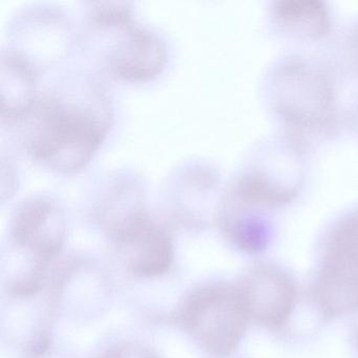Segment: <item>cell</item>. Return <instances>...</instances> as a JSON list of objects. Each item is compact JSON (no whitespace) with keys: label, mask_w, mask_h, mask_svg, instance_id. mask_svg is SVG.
I'll list each match as a JSON object with an SVG mask.
<instances>
[{"label":"cell","mask_w":358,"mask_h":358,"mask_svg":"<svg viewBox=\"0 0 358 358\" xmlns=\"http://www.w3.org/2000/svg\"><path fill=\"white\" fill-rule=\"evenodd\" d=\"M262 93L280 133L307 150L313 140H327L338 131V83L327 60L301 53L282 56L268 69Z\"/></svg>","instance_id":"cell-1"},{"label":"cell","mask_w":358,"mask_h":358,"mask_svg":"<svg viewBox=\"0 0 358 358\" xmlns=\"http://www.w3.org/2000/svg\"><path fill=\"white\" fill-rule=\"evenodd\" d=\"M20 119L24 142L33 158L56 171H74L85 166L108 131V116L91 104L36 99Z\"/></svg>","instance_id":"cell-2"},{"label":"cell","mask_w":358,"mask_h":358,"mask_svg":"<svg viewBox=\"0 0 358 358\" xmlns=\"http://www.w3.org/2000/svg\"><path fill=\"white\" fill-rule=\"evenodd\" d=\"M306 150L282 133L266 138L255 146L229 189L268 210L290 204L305 186Z\"/></svg>","instance_id":"cell-3"},{"label":"cell","mask_w":358,"mask_h":358,"mask_svg":"<svg viewBox=\"0 0 358 358\" xmlns=\"http://www.w3.org/2000/svg\"><path fill=\"white\" fill-rule=\"evenodd\" d=\"M179 318L205 350L223 357L238 348L249 315L238 287L213 284L200 287L188 295Z\"/></svg>","instance_id":"cell-4"},{"label":"cell","mask_w":358,"mask_h":358,"mask_svg":"<svg viewBox=\"0 0 358 358\" xmlns=\"http://www.w3.org/2000/svg\"><path fill=\"white\" fill-rule=\"evenodd\" d=\"M121 259L138 278L166 273L173 259V246L167 230L140 208L119 215L110 224Z\"/></svg>","instance_id":"cell-5"},{"label":"cell","mask_w":358,"mask_h":358,"mask_svg":"<svg viewBox=\"0 0 358 358\" xmlns=\"http://www.w3.org/2000/svg\"><path fill=\"white\" fill-rule=\"evenodd\" d=\"M66 234L64 213L45 196L22 202L12 220L14 246L27 255L29 266L36 273H45L49 262L62 250Z\"/></svg>","instance_id":"cell-6"},{"label":"cell","mask_w":358,"mask_h":358,"mask_svg":"<svg viewBox=\"0 0 358 358\" xmlns=\"http://www.w3.org/2000/svg\"><path fill=\"white\" fill-rule=\"evenodd\" d=\"M249 318L267 328L282 327L296 299L294 282L278 266H255L238 287Z\"/></svg>","instance_id":"cell-7"},{"label":"cell","mask_w":358,"mask_h":358,"mask_svg":"<svg viewBox=\"0 0 358 358\" xmlns=\"http://www.w3.org/2000/svg\"><path fill=\"white\" fill-rule=\"evenodd\" d=\"M268 18L274 33L293 41H322L330 35L333 27L330 8L318 0L272 1Z\"/></svg>","instance_id":"cell-8"},{"label":"cell","mask_w":358,"mask_h":358,"mask_svg":"<svg viewBox=\"0 0 358 358\" xmlns=\"http://www.w3.org/2000/svg\"><path fill=\"white\" fill-rule=\"evenodd\" d=\"M164 43L146 29L129 28L115 45L108 62L115 75L127 80H148L160 73L165 64Z\"/></svg>","instance_id":"cell-9"},{"label":"cell","mask_w":358,"mask_h":358,"mask_svg":"<svg viewBox=\"0 0 358 358\" xmlns=\"http://www.w3.org/2000/svg\"><path fill=\"white\" fill-rule=\"evenodd\" d=\"M269 211L227 190L220 209V223L236 247L247 252H262L271 240Z\"/></svg>","instance_id":"cell-10"},{"label":"cell","mask_w":358,"mask_h":358,"mask_svg":"<svg viewBox=\"0 0 358 358\" xmlns=\"http://www.w3.org/2000/svg\"><path fill=\"white\" fill-rule=\"evenodd\" d=\"M314 297L322 313L329 316L358 311V264L324 257L314 285Z\"/></svg>","instance_id":"cell-11"},{"label":"cell","mask_w":358,"mask_h":358,"mask_svg":"<svg viewBox=\"0 0 358 358\" xmlns=\"http://www.w3.org/2000/svg\"><path fill=\"white\" fill-rule=\"evenodd\" d=\"M36 75L22 56H3L1 83V114L3 118L20 119L33 106Z\"/></svg>","instance_id":"cell-12"},{"label":"cell","mask_w":358,"mask_h":358,"mask_svg":"<svg viewBox=\"0 0 358 358\" xmlns=\"http://www.w3.org/2000/svg\"><path fill=\"white\" fill-rule=\"evenodd\" d=\"M324 257L358 264V204L341 213L327 230Z\"/></svg>","instance_id":"cell-13"},{"label":"cell","mask_w":358,"mask_h":358,"mask_svg":"<svg viewBox=\"0 0 358 358\" xmlns=\"http://www.w3.org/2000/svg\"><path fill=\"white\" fill-rule=\"evenodd\" d=\"M93 18L99 26H129L131 20V10L127 5L97 3V7L93 9Z\"/></svg>","instance_id":"cell-14"},{"label":"cell","mask_w":358,"mask_h":358,"mask_svg":"<svg viewBox=\"0 0 358 358\" xmlns=\"http://www.w3.org/2000/svg\"><path fill=\"white\" fill-rule=\"evenodd\" d=\"M341 57L345 70L358 79V17L348 26L343 34Z\"/></svg>","instance_id":"cell-15"},{"label":"cell","mask_w":358,"mask_h":358,"mask_svg":"<svg viewBox=\"0 0 358 358\" xmlns=\"http://www.w3.org/2000/svg\"><path fill=\"white\" fill-rule=\"evenodd\" d=\"M102 358H157V356L139 343H127L115 345Z\"/></svg>","instance_id":"cell-16"}]
</instances>
